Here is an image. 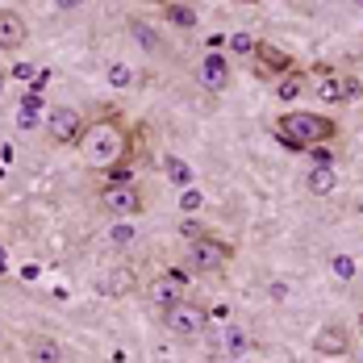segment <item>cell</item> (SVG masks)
I'll list each match as a JSON object with an SVG mask.
<instances>
[{"label": "cell", "mask_w": 363, "mask_h": 363, "mask_svg": "<svg viewBox=\"0 0 363 363\" xmlns=\"http://www.w3.org/2000/svg\"><path fill=\"white\" fill-rule=\"evenodd\" d=\"M196 84L205 92H225L230 88V59L221 50H209L201 63H196Z\"/></svg>", "instance_id": "obj_8"}, {"label": "cell", "mask_w": 363, "mask_h": 363, "mask_svg": "<svg viewBox=\"0 0 363 363\" xmlns=\"http://www.w3.org/2000/svg\"><path fill=\"white\" fill-rule=\"evenodd\" d=\"M330 143H318V146H309V155L318 159V163H334V150H326Z\"/></svg>", "instance_id": "obj_27"}, {"label": "cell", "mask_w": 363, "mask_h": 363, "mask_svg": "<svg viewBox=\"0 0 363 363\" xmlns=\"http://www.w3.org/2000/svg\"><path fill=\"white\" fill-rule=\"evenodd\" d=\"M230 259H234V247H230L225 238H218V234L205 230L201 238L188 242V251H184V267H188L192 276H213V272H221Z\"/></svg>", "instance_id": "obj_3"}, {"label": "cell", "mask_w": 363, "mask_h": 363, "mask_svg": "<svg viewBox=\"0 0 363 363\" xmlns=\"http://www.w3.org/2000/svg\"><path fill=\"white\" fill-rule=\"evenodd\" d=\"M75 146H79L88 167H113V163H121L130 155V138H125V130L113 117H96L92 125H84Z\"/></svg>", "instance_id": "obj_2"}, {"label": "cell", "mask_w": 363, "mask_h": 363, "mask_svg": "<svg viewBox=\"0 0 363 363\" xmlns=\"http://www.w3.org/2000/svg\"><path fill=\"white\" fill-rule=\"evenodd\" d=\"M30 359L55 363V359H63V347H59V342H50V338H38V342H30Z\"/></svg>", "instance_id": "obj_18"}, {"label": "cell", "mask_w": 363, "mask_h": 363, "mask_svg": "<svg viewBox=\"0 0 363 363\" xmlns=\"http://www.w3.org/2000/svg\"><path fill=\"white\" fill-rule=\"evenodd\" d=\"M272 134H276V143H284L289 150L305 155L309 146H318V143H334V138H338V121L326 117V113L292 109V113H284V117H276Z\"/></svg>", "instance_id": "obj_1"}, {"label": "cell", "mask_w": 363, "mask_h": 363, "mask_svg": "<svg viewBox=\"0 0 363 363\" xmlns=\"http://www.w3.org/2000/svg\"><path fill=\"white\" fill-rule=\"evenodd\" d=\"M201 205H205V201H201V192H196L192 184L180 188V209H184V213H201Z\"/></svg>", "instance_id": "obj_22"}, {"label": "cell", "mask_w": 363, "mask_h": 363, "mask_svg": "<svg viewBox=\"0 0 363 363\" xmlns=\"http://www.w3.org/2000/svg\"><path fill=\"white\" fill-rule=\"evenodd\" d=\"M330 267H334V276H338V280H351V276H355V259H351V255H334V259H330Z\"/></svg>", "instance_id": "obj_23"}, {"label": "cell", "mask_w": 363, "mask_h": 363, "mask_svg": "<svg viewBox=\"0 0 363 363\" xmlns=\"http://www.w3.org/2000/svg\"><path fill=\"white\" fill-rule=\"evenodd\" d=\"M0 342H4V330H0Z\"/></svg>", "instance_id": "obj_31"}, {"label": "cell", "mask_w": 363, "mask_h": 363, "mask_svg": "<svg viewBox=\"0 0 363 363\" xmlns=\"http://www.w3.org/2000/svg\"><path fill=\"white\" fill-rule=\"evenodd\" d=\"M30 38V26L17 9H0V50H21Z\"/></svg>", "instance_id": "obj_11"}, {"label": "cell", "mask_w": 363, "mask_h": 363, "mask_svg": "<svg viewBox=\"0 0 363 363\" xmlns=\"http://www.w3.org/2000/svg\"><path fill=\"white\" fill-rule=\"evenodd\" d=\"M221 342H225V355H230V359H242V355L251 351V338H247V330L242 326H225Z\"/></svg>", "instance_id": "obj_17"}, {"label": "cell", "mask_w": 363, "mask_h": 363, "mask_svg": "<svg viewBox=\"0 0 363 363\" xmlns=\"http://www.w3.org/2000/svg\"><path fill=\"white\" fill-rule=\"evenodd\" d=\"M251 59H255V75H259V79H280V75L292 67V55L280 50V46H272V42H259Z\"/></svg>", "instance_id": "obj_9"}, {"label": "cell", "mask_w": 363, "mask_h": 363, "mask_svg": "<svg viewBox=\"0 0 363 363\" xmlns=\"http://www.w3.org/2000/svg\"><path fill=\"white\" fill-rule=\"evenodd\" d=\"M313 351H318L322 359H338V355L351 351V334H347L342 326H322L318 338H313Z\"/></svg>", "instance_id": "obj_12"}, {"label": "cell", "mask_w": 363, "mask_h": 363, "mask_svg": "<svg viewBox=\"0 0 363 363\" xmlns=\"http://www.w3.org/2000/svg\"><path fill=\"white\" fill-rule=\"evenodd\" d=\"M13 75H17V79H34V67H30V63H17Z\"/></svg>", "instance_id": "obj_29"}, {"label": "cell", "mask_w": 363, "mask_h": 363, "mask_svg": "<svg viewBox=\"0 0 363 363\" xmlns=\"http://www.w3.org/2000/svg\"><path fill=\"white\" fill-rule=\"evenodd\" d=\"M225 42H230V55H247V59H251L255 46H259V42H255L251 34H230Z\"/></svg>", "instance_id": "obj_21"}, {"label": "cell", "mask_w": 363, "mask_h": 363, "mask_svg": "<svg viewBox=\"0 0 363 363\" xmlns=\"http://www.w3.org/2000/svg\"><path fill=\"white\" fill-rule=\"evenodd\" d=\"M130 34L138 38V42H143V46L150 50V55H159V50H163V42H159V38L150 34V30H146L143 21H130Z\"/></svg>", "instance_id": "obj_20"}, {"label": "cell", "mask_w": 363, "mask_h": 363, "mask_svg": "<svg viewBox=\"0 0 363 363\" xmlns=\"http://www.w3.org/2000/svg\"><path fill=\"white\" fill-rule=\"evenodd\" d=\"M0 92H4V79H0Z\"/></svg>", "instance_id": "obj_30"}, {"label": "cell", "mask_w": 363, "mask_h": 363, "mask_svg": "<svg viewBox=\"0 0 363 363\" xmlns=\"http://www.w3.org/2000/svg\"><path fill=\"white\" fill-rule=\"evenodd\" d=\"M305 88H309V84H305V72H301V67H289V72L280 75V84H276V96H280V101H296Z\"/></svg>", "instance_id": "obj_15"}, {"label": "cell", "mask_w": 363, "mask_h": 363, "mask_svg": "<svg viewBox=\"0 0 363 363\" xmlns=\"http://www.w3.org/2000/svg\"><path fill=\"white\" fill-rule=\"evenodd\" d=\"M163 326L172 330L176 338H196L201 330L209 326V313L201 309V305H172V309H163Z\"/></svg>", "instance_id": "obj_7"}, {"label": "cell", "mask_w": 363, "mask_h": 363, "mask_svg": "<svg viewBox=\"0 0 363 363\" xmlns=\"http://www.w3.org/2000/svg\"><path fill=\"white\" fill-rule=\"evenodd\" d=\"M79 4H84V0H55V9H59V13H75Z\"/></svg>", "instance_id": "obj_28"}, {"label": "cell", "mask_w": 363, "mask_h": 363, "mask_svg": "<svg viewBox=\"0 0 363 363\" xmlns=\"http://www.w3.org/2000/svg\"><path fill=\"white\" fill-rule=\"evenodd\" d=\"M101 209H109L113 218H138L146 209L143 192H138V184L130 180V176H117V180H109L105 188H101Z\"/></svg>", "instance_id": "obj_4"}, {"label": "cell", "mask_w": 363, "mask_h": 363, "mask_svg": "<svg viewBox=\"0 0 363 363\" xmlns=\"http://www.w3.org/2000/svg\"><path fill=\"white\" fill-rule=\"evenodd\" d=\"M188 284H180L172 272H159L150 284H146V296H150V305H159V309H172V305H180Z\"/></svg>", "instance_id": "obj_10"}, {"label": "cell", "mask_w": 363, "mask_h": 363, "mask_svg": "<svg viewBox=\"0 0 363 363\" xmlns=\"http://www.w3.org/2000/svg\"><path fill=\"white\" fill-rule=\"evenodd\" d=\"M359 88L363 84L355 75H342V72H334V67H318L313 92H318V101H326V105H347V101H355Z\"/></svg>", "instance_id": "obj_6"}, {"label": "cell", "mask_w": 363, "mask_h": 363, "mask_svg": "<svg viewBox=\"0 0 363 363\" xmlns=\"http://www.w3.org/2000/svg\"><path fill=\"white\" fill-rule=\"evenodd\" d=\"M355 4H363V0H355Z\"/></svg>", "instance_id": "obj_33"}, {"label": "cell", "mask_w": 363, "mask_h": 363, "mask_svg": "<svg viewBox=\"0 0 363 363\" xmlns=\"http://www.w3.org/2000/svg\"><path fill=\"white\" fill-rule=\"evenodd\" d=\"M159 9H163V21H172V26H180V30H192V26L201 21L196 9H192L188 0H163Z\"/></svg>", "instance_id": "obj_14"}, {"label": "cell", "mask_w": 363, "mask_h": 363, "mask_svg": "<svg viewBox=\"0 0 363 363\" xmlns=\"http://www.w3.org/2000/svg\"><path fill=\"white\" fill-rule=\"evenodd\" d=\"M109 84L113 88H130V84H134V72H130L125 63H113L109 67Z\"/></svg>", "instance_id": "obj_24"}, {"label": "cell", "mask_w": 363, "mask_h": 363, "mask_svg": "<svg viewBox=\"0 0 363 363\" xmlns=\"http://www.w3.org/2000/svg\"><path fill=\"white\" fill-rule=\"evenodd\" d=\"M42 125H46V138H50L55 146H75L88 121H84V113L75 109V105H59V109L46 113Z\"/></svg>", "instance_id": "obj_5"}, {"label": "cell", "mask_w": 363, "mask_h": 363, "mask_svg": "<svg viewBox=\"0 0 363 363\" xmlns=\"http://www.w3.org/2000/svg\"><path fill=\"white\" fill-rule=\"evenodd\" d=\"M163 172H167V180L176 184V188H188V184H196V172L184 163L180 155H163Z\"/></svg>", "instance_id": "obj_16"}, {"label": "cell", "mask_w": 363, "mask_h": 363, "mask_svg": "<svg viewBox=\"0 0 363 363\" xmlns=\"http://www.w3.org/2000/svg\"><path fill=\"white\" fill-rule=\"evenodd\" d=\"M242 4H255V0H242Z\"/></svg>", "instance_id": "obj_32"}, {"label": "cell", "mask_w": 363, "mask_h": 363, "mask_svg": "<svg viewBox=\"0 0 363 363\" xmlns=\"http://www.w3.org/2000/svg\"><path fill=\"white\" fill-rule=\"evenodd\" d=\"M130 284H134V272H113L109 284H105V292H109V296H117V292H125Z\"/></svg>", "instance_id": "obj_25"}, {"label": "cell", "mask_w": 363, "mask_h": 363, "mask_svg": "<svg viewBox=\"0 0 363 363\" xmlns=\"http://www.w3.org/2000/svg\"><path fill=\"white\" fill-rule=\"evenodd\" d=\"M180 234L192 242V238H201V234H205V225H201V221H192V218H180Z\"/></svg>", "instance_id": "obj_26"}, {"label": "cell", "mask_w": 363, "mask_h": 363, "mask_svg": "<svg viewBox=\"0 0 363 363\" xmlns=\"http://www.w3.org/2000/svg\"><path fill=\"white\" fill-rule=\"evenodd\" d=\"M109 242H113V247H130V242H134V221H130V218L117 221V225L109 230Z\"/></svg>", "instance_id": "obj_19"}, {"label": "cell", "mask_w": 363, "mask_h": 363, "mask_svg": "<svg viewBox=\"0 0 363 363\" xmlns=\"http://www.w3.org/2000/svg\"><path fill=\"white\" fill-rule=\"evenodd\" d=\"M305 188H309L313 196H330V192L338 188V176H334V163H313V167L305 172Z\"/></svg>", "instance_id": "obj_13"}]
</instances>
